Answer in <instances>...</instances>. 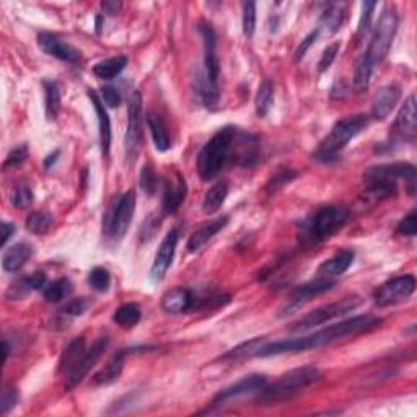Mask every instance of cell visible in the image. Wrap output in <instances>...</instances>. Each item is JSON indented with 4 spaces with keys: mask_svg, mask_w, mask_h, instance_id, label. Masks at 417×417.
<instances>
[{
    "mask_svg": "<svg viewBox=\"0 0 417 417\" xmlns=\"http://www.w3.org/2000/svg\"><path fill=\"white\" fill-rule=\"evenodd\" d=\"M416 290V278L412 274L398 275L383 282L374 292V302L380 308H387L411 298Z\"/></svg>",
    "mask_w": 417,
    "mask_h": 417,
    "instance_id": "cell-11",
    "label": "cell"
},
{
    "mask_svg": "<svg viewBox=\"0 0 417 417\" xmlns=\"http://www.w3.org/2000/svg\"><path fill=\"white\" fill-rule=\"evenodd\" d=\"M144 142V130H142V97L139 90H134L130 93L128 103V129L124 135V152L126 163H134L139 157L140 148Z\"/></svg>",
    "mask_w": 417,
    "mask_h": 417,
    "instance_id": "cell-9",
    "label": "cell"
},
{
    "mask_svg": "<svg viewBox=\"0 0 417 417\" xmlns=\"http://www.w3.org/2000/svg\"><path fill=\"white\" fill-rule=\"evenodd\" d=\"M226 196H229V184H226L225 181L215 183L202 199L204 214H215V212L224 206Z\"/></svg>",
    "mask_w": 417,
    "mask_h": 417,
    "instance_id": "cell-30",
    "label": "cell"
},
{
    "mask_svg": "<svg viewBox=\"0 0 417 417\" xmlns=\"http://www.w3.org/2000/svg\"><path fill=\"white\" fill-rule=\"evenodd\" d=\"M243 130L232 126L217 130L197 155V173L204 181L214 180L229 162L237 163L242 155Z\"/></svg>",
    "mask_w": 417,
    "mask_h": 417,
    "instance_id": "cell-2",
    "label": "cell"
},
{
    "mask_svg": "<svg viewBox=\"0 0 417 417\" xmlns=\"http://www.w3.org/2000/svg\"><path fill=\"white\" fill-rule=\"evenodd\" d=\"M31 256H33V246L30 243L21 242L12 244L10 248H7L3 251L2 269L6 273L15 274L31 260Z\"/></svg>",
    "mask_w": 417,
    "mask_h": 417,
    "instance_id": "cell-23",
    "label": "cell"
},
{
    "mask_svg": "<svg viewBox=\"0 0 417 417\" xmlns=\"http://www.w3.org/2000/svg\"><path fill=\"white\" fill-rule=\"evenodd\" d=\"M0 230H2V238H0V244H2V246H6L8 240L12 238V235L15 233L17 226L13 225V224H10V222L3 220L2 224H0Z\"/></svg>",
    "mask_w": 417,
    "mask_h": 417,
    "instance_id": "cell-54",
    "label": "cell"
},
{
    "mask_svg": "<svg viewBox=\"0 0 417 417\" xmlns=\"http://www.w3.org/2000/svg\"><path fill=\"white\" fill-rule=\"evenodd\" d=\"M401 98V90L398 85H387L375 95L371 101V117L377 121H383L389 116V113L394 110L398 101Z\"/></svg>",
    "mask_w": 417,
    "mask_h": 417,
    "instance_id": "cell-20",
    "label": "cell"
},
{
    "mask_svg": "<svg viewBox=\"0 0 417 417\" xmlns=\"http://www.w3.org/2000/svg\"><path fill=\"white\" fill-rule=\"evenodd\" d=\"M382 324V320L371 315H360L353 316V318L344 320L341 323L326 326V328L315 331V333L307 334V336L293 338V339H282V341L267 342L262 341L260 347L256 349L255 357H273L282 356V353H297L311 351V349H318L328 346L331 342H336L339 339L347 336H356V334L367 333Z\"/></svg>",
    "mask_w": 417,
    "mask_h": 417,
    "instance_id": "cell-1",
    "label": "cell"
},
{
    "mask_svg": "<svg viewBox=\"0 0 417 417\" xmlns=\"http://www.w3.org/2000/svg\"><path fill=\"white\" fill-rule=\"evenodd\" d=\"M101 99L106 106L116 108L121 104L122 97H121V92L116 87H113V85H106V87H103V90H101Z\"/></svg>",
    "mask_w": 417,
    "mask_h": 417,
    "instance_id": "cell-51",
    "label": "cell"
},
{
    "mask_svg": "<svg viewBox=\"0 0 417 417\" xmlns=\"http://www.w3.org/2000/svg\"><path fill=\"white\" fill-rule=\"evenodd\" d=\"M318 36H320V30L316 28V30H313L311 33H308L307 36H305V39L302 41L300 43V46L297 48V51H295V62H300L303 57L307 56V52H308V49H310L313 44L316 43V39H318Z\"/></svg>",
    "mask_w": 417,
    "mask_h": 417,
    "instance_id": "cell-53",
    "label": "cell"
},
{
    "mask_svg": "<svg viewBox=\"0 0 417 417\" xmlns=\"http://www.w3.org/2000/svg\"><path fill=\"white\" fill-rule=\"evenodd\" d=\"M374 69H375V66L365 57V54H362L356 64V70H353V87H356L357 90H365L367 87H369L371 74H374Z\"/></svg>",
    "mask_w": 417,
    "mask_h": 417,
    "instance_id": "cell-39",
    "label": "cell"
},
{
    "mask_svg": "<svg viewBox=\"0 0 417 417\" xmlns=\"http://www.w3.org/2000/svg\"><path fill=\"white\" fill-rule=\"evenodd\" d=\"M108 342H110L108 336H101L92 344V347H90L88 351H85L84 357H81V359L74 365V369L67 374L66 387H64L67 391H70V389H74L77 385L84 382V378L87 377L88 371L93 369L95 364L99 360V357L103 356V352L106 351Z\"/></svg>",
    "mask_w": 417,
    "mask_h": 417,
    "instance_id": "cell-14",
    "label": "cell"
},
{
    "mask_svg": "<svg viewBox=\"0 0 417 417\" xmlns=\"http://www.w3.org/2000/svg\"><path fill=\"white\" fill-rule=\"evenodd\" d=\"M18 400H20V394L18 389L13 387H6L2 391V398H0V414L6 416L8 411L13 409L17 406Z\"/></svg>",
    "mask_w": 417,
    "mask_h": 417,
    "instance_id": "cell-47",
    "label": "cell"
},
{
    "mask_svg": "<svg viewBox=\"0 0 417 417\" xmlns=\"http://www.w3.org/2000/svg\"><path fill=\"white\" fill-rule=\"evenodd\" d=\"M369 124L370 117L367 115H353L338 121L331 129V133L318 144L311 157L323 163L336 160L339 153L347 147V144L364 133L369 128Z\"/></svg>",
    "mask_w": 417,
    "mask_h": 417,
    "instance_id": "cell-5",
    "label": "cell"
},
{
    "mask_svg": "<svg viewBox=\"0 0 417 417\" xmlns=\"http://www.w3.org/2000/svg\"><path fill=\"white\" fill-rule=\"evenodd\" d=\"M54 224L52 215L49 212L36 211L31 212L28 219L25 222V226L28 229V232L33 235H46Z\"/></svg>",
    "mask_w": 417,
    "mask_h": 417,
    "instance_id": "cell-36",
    "label": "cell"
},
{
    "mask_svg": "<svg viewBox=\"0 0 417 417\" xmlns=\"http://www.w3.org/2000/svg\"><path fill=\"white\" fill-rule=\"evenodd\" d=\"M396 232L403 235V237H416L417 233V214L416 211H412L409 215H406L400 224H398Z\"/></svg>",
    "mask_w": 417,
    "mask_h": 417,
    "instance_id": "cell-50",
    "label": "cell"
},
{
    "mask_svg": "<svg viewBox=\"0 0 417 417\" xmlns=\"http://www.w3.org/2000/svg\"><path fill=\"white\" fill-rule=\"evenodd\" d=\"M84 353H85V339L81 336L75 338L74 341L67 346L64 353H62V359H61V364H59V369L69 374V371L74 369V365L77 364V362L84 357Z\"/></svg>",
    "mask_w": 417,
    "mask_h": 417,
    "instance_id": "cell-35",
    "label": "cell"
},
{
    "mask_svg": "<svg viewBox=\"0 0 417 417\" xmlns=\"http://www.w3.org/2000/svg\"><path fill=\"white\" fill-rule=\"evenodd\" d=\"M364 180L365 183H370V181H388V183H394V184H396L398 180H403L409 184L411 196H414L416 168L414 165H411V163L396 162V163H383V165L370 166V168L365 170Z\"/></svg>",
    "mask_w": 417,
    "mask_h": 417,
    "instance_id": "cell-13",
    "label": "cell"
},
{
    "mask_svg": "<svg viewBox=\"0 0 417 417\" xmlns=\"http://www.w3.org/2000/svg\"><path fill=\"white\" fill-rule=\"evenodd\" d=\"M267 385V378L266 375H260V374H253L248 375V377H243L242 380H238L237 383H233L232 387L222 389V391L217 394L214 400L211 401L207 411H204L202 414H208V412H214L220 407H224L229 405V403H233L237 400H242V398L251 396V394H258Z\"/></svg>",
    "mask_w": 417,
    "mask_h": 417,
    "instance_id": "cell-10",
    "label": "cell"
},
{
    "mask_svg": "<svg viewBox=\"0 0 417 417\" xmlns=\"http://www.w3.org/2000/svg\"><path fill=\"white\" fill-rule=\"evenodd\" d=\"M87 308H88V302L85 300V298H77V300H72V302L67 303V307L61 313H62V316L72 318V316L84 315Z\"/></svg>",
    "mask_w": 417,
    "mask_h": 417,
    "instance_id": "cell-52",
    "label": "cell"
},
{
    "mask_svg": "<svg viewBox=\"0 0 417 417\" xmlns=\"http://www.w3.org/2000/svg\"><path fill=\"white\" fill-rule=\"evenodd\" d=\"M35 201V194L33 189L30 188L28 183H25V181H20V183H17L15 189L12 191V204L17 208H20V211H23V208L31 207V204Z\"/></svg>",
    "mask_w": 417,
    "mask_h": 417,
    "instance_id": "cell-41",
    "label": "cell"
},
{
    "mask_svg": "<svg viewBox=\"0 0 417 417\" xmlns=\"http://www.w3.org/2000/svg\"><path fill=\"white\" fill-rule=\"evenodd\" d=\"M199 33L202 36L204 43V74L211 81L219 84L220 75V61L219 54H217V35L211 23L201 21L199 25Z\"/></svg>",
    "mask_w": 417,
    "mask_h": 417,
    "instance_id": "cell-17",
    "label": "cell"
},
{
    "mask_svg": "<svg viewBox=\"0 0 417 417\" xmlns=\"http://www.w3.org/2000/svg\"><path fill=\"white\" fill-rule=\"evenodd\" d=\"M38 46L41 48V51L46 52L48 56L56 57L59 61L69 62V64H75V62H79L81 57L79 49L52 33H39Z\"/></svg>",
    "mask_w": 417,
    "mask_h": 417,
    "instance_id": "cell-18",
    "label": "cell"
},
{
    "mask_svg": "<svg viewBox=\"0 0 417 417\" xmlns=\"http://www.w3.org/2000/svg\"><path fill=\"white\" fill-rule=\"evenodd\" d=\"M126 66H128V57L126 56L104 59V61L98 62V64L93 67V74L101 80H113L126 69Z\"/></svg>",
    "mask_w": 417,
    "mask_h": 417,
    "instance_id": "cell-33",
    "label": "cell"
},
{
    "mask_svg": "<svg viewBox=\"0 0 417 417\" xmlns=\"http://www.w3.org/2000/svg\"><path fill=\"white\" fill-rule=\"evenodd\" d=\"M321 378V371L313 365H305L300 369H293L287 374L280 375L274 383L266 385L260 393L256 394V401L262 406L278 405L295 398L303 389L311 387Z\"/></svg>",
    "mask_w": 417,
    "mask_h": 417,
    "instance_id": "cell-3",
    "label": "cell"
},
{
    "mask_svg": "<svg viewBox=\"0 0 417 417\" xmlns=\"http://www.w3.org/2000/svg\"><path fill=\"white\" fill-rule=\"evenodd\" d=\"M124 364H126V351L116 352L115 356L111 357V360L104 365V369L99 370L93 377L92 380L93 387H101V385H110L113 382H116V380L121 377Z\"/></svg>",
    "mask_w": 417,
    "mask_h": 417,
    "instance_id": "cell-26",
    "label": "cell"
},
{
    "mask_svg": "<svg viewBox=\"0 0 417 417\" xmlns=\"http://www.w3.org/2000/svg\"><path fill=\"white\" fill-rule=\"evenodd\" d=\"M70 293H72V284H70V280L66 278L54 280V282L46 285L43 290V295L49 303L62 302L64 298L69 297Z\"/></svg>",
    "mask_w": 417,
    "mask_h": 417,
    "instance_id": "cell-37",
    "label": "cell"
},
{
    "mask_svg": "<svg viewBox=\"0 0 417 417\" xmlns=\"http://www.w3.org/2000/svg\"><path fill=\"white\" fill-rule=\"evenodd\" d=\"M375 7H377V3H375V2H364V3H362L360 20H359V26H357V38H362V36L367 35V31L370 30L371 17H374Z\"/></svg>",
    "mask_w": 417,
    "mask_h": 417,
    "instance_id": "cell-45",
    "label": "cell"
},
{
    "mask_svg": "<svg viewBox=\"0 0 417 417\" xmlns=\"http://www.w3.org/2000/svg\"><path fill=\"white\" fill-rule=\"evenodd\" d=\"M360 305H362V298L357 295L342 298V300H338L333 303H328V305L316 308V310L310 311L308 315L303 316V318L295 321V323L292 324V328H290V331H293V333H300V334L307 333V331L316 328V326L329 323L331 320L339 318V316H344V315H347V313L357 310Z\"/></svg>",
    "mask_w": 417,
    "mask_h": 417,
    "instance_id": "cell-8",
    "label": "cell"
},
{
    "mask_svg": "<svg viewBox=\"0 0 417 417\" xmlns=\"http://www.w3.org/2000/svg\"><path fill=\"white\" fill-rule=\"evenodd\" d=\"M339 49H341V44L339 43H333L331 46H328L323 51V54H321V59L318 62V72L320 74H324L326 70L329 69L331 64L334 62V59H336Z\"/></svg>",
    "mask_w": 417,
    "mask_h": 417,
    "instance_id": "cell-49",
    "label": "cell"
},
{
    "mask_svg": "<svg viewBox=\"0 0 417 417\" xmlns=\"http://www.w3.org/2000/svg\"><path fill=\"white\" fill-rule=\"evenodd\" d=\"M262 341L264 339L262 338H255V339H249L248 342L240 344L238 347L232 349V351H229L225 353L222 359L224 360H238V359H246V357H255L256 349L261 346Z\"/></svg>",
    "mask_w": 417,
    "mask_h": 417,
    "instance_id": "cell-40",
    "label": "cell"
},
{
    "mask_svg": "<svg viewBox=\"0 0 417 417\" xmlns=\"http://www.w3.org/2000/svg\"><path fill=\"white\" fill-rule=\"evenodd\" d=\"M349 219V208L338 204L320 207L310 217L300 222L298 238L303 244H316L324 242L339 232Z\"/></svg>",
    "mask_w": 417,
    "mask_h": 417,
    "instance_id": "cell-4",
    "label": "cell"
},
{
    "mask_svg": "<svg viewBox=\"0 0 417 417\" xmlns=\"http://www.w3.org/2000/svg\"><path fill=\"white\" fill-rule=\"evenodd\" d=\"M229 220H230L229 215H222V217H217L214 220L207 222V224H204L197 232H194L191 237H189L188 244H186L188 251L196 253L199 249H202L217 233L220 232L222 229H225L226 224H229Z\"/></svg>",
    "mask_w": 417,
    "mask_h": 417,
    "instance_id": "cell-21",
    "label": "cell"
},
{
    "mask_svg": "<svg viewBox=\"0 0 417 417\" xmlns=\"http://www.w3.org/2000/svg\"><path fill=\"white\" fill-rule=\"evenodd\" d=\"M194 307V295L189 289L176 287L171 289L162 297L163 311L178 315V313H186Z\"/></svg>",
    "mask_w": 417,
    "mask_h": 417,
    "instance_id": "cell-24",
    "label": "cell"
},
{
    "mask_svg": "<svg viewBox=\"0 0 417 417\" xmlns=\"http://www.w3.org/2000/svg\"><path fill=\"white\" fill-rule=\"evenodd\" d=\"M353 260H356V253H353L352 249H342V251L336 253V255L329 258L328 261H324L323 264L318 267V278H339V275H342L349 267L352 266Z\"/></svg>",
    "mask_w": 417,
    "mask_h": 417,
    "instance_id": "cell-25",
    "label": "cell"
},
{
    "mask_svg": "<svg viewBox=\"0 0 417 417\" xmlns=\"http://www.w3.org/2000/svg\"><path fill=\"white\" fill-rule=\"evenodd\" d=\"M334 285H336V282H334L333 279H324V278H316L315 280H311V282L300 285V287L293 290L292 295L287 298V302L280 307L279 316L280 318H284V316L293 315V313L302 310L308 302L313 300L315 297L321 295V293L328 292V290L333 289Z\"/></svg>",
    "mask_w": 417,
    "mask_h": 417,
    "instance_id": "cell-12",
    "label": "cell"
},
{
    "mask_svg": "<svg viewBox=\"0 0 417 417\" xmlns=\"http://www.w3.org/2000/svg\"><path fill=\"white\" fill-rule=\"evenodd\" d=\"M298 176V173L295 170L292 168H279L275 173L271 176V180L267 181L266 184V191L267 194H273L275 191H279L280 188H284V186H287L290 181H293Z\"/></svg>",
    "mask_w": 417,
    "mask_h": 417,
    "instance_id": "cell-42",
    "label": "cell"
},
{
    "mask_svg": "<svg viewBox=\"0 0 417 417\" xmlns=\"http://www.w3.org/2000/svg\"><path fill=\"white\" fill-rule=\"evenodd\" d=\"M122 7L121 2H110V0H106V2H101V8L104 10V13H108V15L116 17L117 13H119Z\"/></svg>",
    "mask_w": 417,
    "mask_h": 417,
    "instance_id": "cell-55",
    "label": "cell"
},
{
    "mask_svg": "<svg viewBox=\"0 0 417 417\" xmlns=\"http://www.w3.org/2000/svg\"><path fill=\"white\" fill-rule=\"evenodd\" d=\"M243 15H242V25H243V35L248 39L253 38L256 31V3L255 2H244L243 6Z\"/></svg>",
    "mask_w": 417,
    "mask_h": 417,
    "instance_id": "cell-44",
    "label": "cell"
},
{
    "mask_svg": "<svg viewBox=\"0 0 417 417\" xmlns=\"http://www.w3.org/2000/svg\"><path fill=\"white\" fill-rule=\"evenodd\" d=\"M140 316H142V313H140V308L135 303H126V305H121L115 311L113 320L122 328H134L140 321Z\"/></svg>",
    "mask_w": 417,
    "mask_h": 417,
    "instance_id": "cell-38",
    "label": "cell"
},
{
    "mask_svg": "<svg viewBox=\"0 0 417 417\" xmlns=\"http://www.w3.org/2000/svg\"><path fill=\"white\" fill-rule=\"evenodd\" d=\"M194 84H196V95L202 101L204 106L208 108V110H214L217 104H219L220 98L219 84H214V81L208 80L206 74H204V70L197 72Z\"/></svg>",
    "mask_w": 417,
    "mask_h": 417,
    "instance_id": "cell-27",
    "label": "cell"
},
{
    "mask_svg": "<svg viewBox=\"0 0 417 417\" xmlns=\"http://www.w3.org/2000/svg\"><path fill=\"white\" fill-rule=\"evenodd\" d=\"M274 103V87L271 84L269 79L262 80L260 88H258L256 93V99H255V108H256V115L260 117H266L267 113L271 111Z\"/></svg>",
    "mask_w": 417,
    "mask_h": 417,
    "instance_id": "cell-34",
    "label": "cell"
},
{
    "mask_svg": "<svg viewBox=\"0 0 417 417\" xmlns=\"http://www.w3.org/2000/svg\"><path fill=\"white\" fill-rule=\"evenodd\" d=\"M44 88V108L49 121H56L61 111V88L54 80H43Z\"/></svg>",
    "mask_w": 417,
    "mask_h": 417,
    "instance_id": "cell-32",
    "label": "cell"
},
{
    "mask_svg": "<svg viewBox=\"0 0 417 417\" xmlns=\"http://www.w3.org/2000/svg\"><path fill=\"white\" fill-rule=\"evenodd\" d=\"M157 176L151 166H144L142 171H140V188H142V191L148 194V196H152V194L157 191Z\"/></svg>",
    "mask_w": 417,
    "mask_h": 417,
    "instance_id": "cell-48",
    "label": "cell"
},
{
    "mask_svg": "<svg viewBox=\"0 0 417 417\" xmlns=\"http://www.w3.org/2000/svg\"><path fill=\"white\" fill-rule=\"evenodd\" d=\"M135 212V193L134 189L126 191L115 204L108 208L103 217V235L111 238L113 242H121L128 233L130 222Z\"/></svg>",
    "mask_w": 417,
    "mask_h": 417,
    "instance_id": "cell-7",
    "label": "cell"
},
{
    "mask_svg": "<svg viewBox=\"0 0 417 417\" xmlns=\"http://www.w3.org/2000/svg\"><path fill=\"white\" fill-rule=\"evenodd\" d=\"M178 242H180V229L178 226H175V229H171L170 232L165 235V238L162 240L160 246L157 249L155 260H153V264L151 267V279L153 282H160V280L165 279L166 273H168L171 264H173Z\"/></svg>",
    "mask_w": 417,
    "mask_h": 417,
    "instance_id": "cell-15",
    "label": "cell"
},
{
    "mask_svg": "<svg viewBox=\"0 0 417 417\" xmlns=\"http://www.w3.org/2000/svg\"><path fill=\"white\" fill-rule=\"evenodd\" d=\"M59 155H61V152H59V151H54L52 153H49V155L46 157V160H44V168H46V170L51 168L54 163L57 162Z\"/></svg>",
    "mask_w": 417,
    "mask_h": 417,
    "instance_id": "cell-56",
    "label": "cell"
},
{
    "mask_svg": "<svg viewBox=\"0 0 417 417\" xmlns=\"http://www.w3.org/2000/svg\"><path fill=\"white\" fill-rule=\"evenodd\" d=\"M147 124L151 129L153 145L158 152H166L171 147V140L166 133L165 122L162 121V117L155 115V113H148L147 115Z\"/></svg>",
    "mask_w": 417,
    "mask_h": 417,
    "instance_id": "cell-29",
    "label": "cell"
},
{
    "mask_svg": "<svg viewBox=\"0 0 417 417\" xmlns=\"http://www.w3.org/2000/svg\"><path fill=\"white\" fill-rule=\"evenodd\" d=\"M111 284V275L108 273V269L104 267H93L88 274V285L92 287L95 292L104 293L108 292Z\"/></svg>",
    "mask_w": 417,
    "mask_h": 417,
    "instance_id": "cell-43",
    "label": "cell"
},
{
    "mask_svg": "<svg viewBox=\"0 0 417 417\" xmlns=\"http://www.w3.org/2000/svg\"><path fill=\"white\" fill-rule=\"evenodd\" d=\"M88 98L92 99V104L95 108L98 117V133H99V145H101V153L104 158H110L111 151V121L108 116L106 108H104L103 99L98 97V93L95 90H88Z\"/></svg>",
    "mask_w": 417,
    "mask_h": 417,
    "instance_id": "cell-19",
    "label": "cell"
},
{
    "mask_svg": "<svg viewBox=\"0 0 417 417\" xmlns=\"http://www.w3.org/2000/svg\"><path fill=\"white\" fill-rule=\"evenodd\" d=\"M46 285V274L44 273H33L30 274L28 278H21L18 279L15 284H12V287L8 289L7 297L15 298V300H20L28 295L30 292L33 290H39Z\"/></svg>",
    "mask_w": 417,
    "mask_h": 417,
    "instance_id": "cell-28",
    "label": "cell"
},
{
    "mask_svg": "<svg viewBox=\"0 0 417 417\" xmlns=\"http://www.w3.org/2000/svg\"><path fill=\"white\" fill-rule=\"evenodd\" d=\"M186 194H188V186H186V181L183 176L176 175V178L166 184L165 193H163V197H162L163 214H166V215L176 214L178 208L181 207V204L184 202Z\"/></svg>",
    "mask_w": 417,
    "mask_h": 417,
    "instance_id": "cell-22",
    "label": "cell"
},
{
    "mask_svg": "<svg viewBox=\"0 0 417 417\" xmlns=\"http://www.w3.org/2000/svg\"><path fill=\"white\" fill-rule=\"evenodd\" d=\"M398 26H400V17L398 10L393 6L385 8L382 17H380L377 26H375L374 36H371L369 48L364 52L374 66L380 64L385 57L388 56L389 48H391L394 36H396Z\"/></svg>",
    "mask_w": 417,
    "mask_h": 417,
    "instance_id": "cell-6",
    "label": "cell"
},
{
    "mask_svg": "<svg viewBox=\"0 0 417 417\" xmlns=\"http://www.w3.org/2000/svg\"><path fill=\"white\" fill-rule=\"evenodd\" d=\"M28 160V145H18L17 148L8 153L6 163H3V168H17V166L23 165V163Z\"/></svg>",
    "mask_w": 417,
    "mask_h": 417,
    "instance_id": "cell-46",
    "label": "cell"
},
{
    "mask_svg": "<svg viewBox=\"0 0 417 417\" xmlns=\"http://www.w3.org/2000/svg\"><path fill=\"white\" fill-rule=\"evenodd\" d=\"M344 17H346V7L342 3H329L324 8V12L320 17V28L328 30L329 33H336L341 30L344 23Z\"/></svg>",
    "mask_w": 417,
    "mask_h": 417,
    "instance_id": "cell-31",
    "label": "cell"
},
{
    "mask_svg": "<svg viewBox=\"0 0 417 417\" xmlns=\"http://www.w3.org/2000/svg\"><path fill=\"white\" fill-rule=\"evenodd\" d=\"M416 97L406 98L405 104L398 113L396 119L393 122L391 135L396 142H414L417 133V117H416Z\"/></svg>",
    "mask_w": 417,
    "mask_h": 417,
    "instance_id": "cell-16",
    "label": "cell"
},
{
    "mask_svg": "<svg viewBox=\"0 0 417 417\" xmlns=\"http://www.w3.org/2000/svg\"><path fill=\"white\" fill-rule=\"evenodd\" d=\"M101 31V17H97V33Z\"/></svg>",
    "mask_w": 417,
    "mask_h": 417,
    "instance_id": "cell-57",
    "label": "cell"
}]
</instances>
